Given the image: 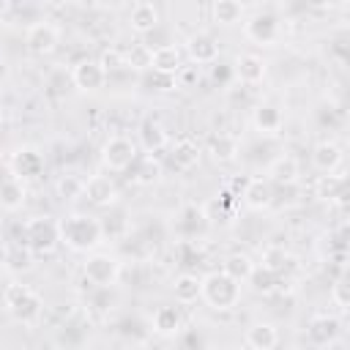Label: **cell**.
Segmentation results:
<instances>
[{"label": "cell", "mask_w": 350, "mask_h": 350, "mask_svg": "<svg viewBox=\"0 0 350 350\" xmlns=\"http://www.w3.org/2000/svg\"><path fill=\"white\" fill-rule=\"evenodd\" d=\"M57 227H60V241L74 252H93L104 241L98 219L88 213H68L63 221H57Z\"/></svg>", "instance_id": "obj_1"}, {"label": "cell", "mask_w": 350, "mask_h": 350, "mask_svg": "<svg viewBox=\"0 0 350 350\" xmlns=\"http://www.w3.org/2000/svg\"><path fill=\"white\" fill-rule=\"evenodd\" d=\"M3 309L22 325H33L41 320L44 314V298L27 287V284H19V282H8L5 287V298H3Z\"/></svg>", "instance_id": "obj_2"}, {"label": "cell", "mask_w": 350, "mask_h": 350, "mask_svg": "<svg viewBox=\"0 0 350 350\" xmlns=\"http://www.w3.org/2000/svg\"><path fill=\"white\" fill-rule=\"evenodd\" d=\"M200 298L216 312H230L241 301V282L230 279L221 271H211L200 279Z\"/></svg>", "instance_id": "obj_3"}, {"label": "cell", "mask_w": 350, "mask_h": 350, "mask_svg": "<svg viewBox=\"0 0 350 350\" xmlns=\"http://www.w3.org/2000/svg\"><path fill=\"white\" fill-rule=\"evenodd\" d=\"M33 254H49L60 243V227L52 216H33L22 224V241Z\"/></svg>", "instance_id": "obj_4"}, {"label": "cell", "mask_w": 350, "mask_h": 350, "mask_svg": "<svg viewBox=\"0 0 350 350\" xmlns=\"http://www.w3.org/2000/svg\"><path fill=\"white\" fill-rule=\"evenodd\" d=\"M243 36L257 46H273L282 36V19L271 8H257L254 14L243 16Z\"/></svg>", "instance_id": "obj_5"}, {"label": "cell", "mask_w": 350, "mask_h": 350, "mask_svg": "<svg viewBox=\"0 0 350 350\" xmlns=\"http://www.w3.org/2000/svg\"><path fill=\"white\" fill-rule=\"evenodd\" d=\"M120 271H123L120 260L115 254H107V252H93L82 262V276L93 287H112L120 279Z\"/></svg>", "instance_id": "obj_6"}, {"label": "cell", "mask_w": 350, "mask_h": 350, "mask_svg": "<svg viewBox=\"0 0 350 350\" xmlns=\"http://www.w3.org/2000/svg\"><path fill=\"white\" fill-rule=\"evenodd\" d=\"M137 156H139V145L126 134H112L101 148V161L112 172H126Z\"/></svg>", "instance_id": "obj_7"}, {"label": "cell", "mask_w": 350, "mask_h": 350, "mask_svg": "<svg viewBox=\"0 0 350 350\" xmlns=\"http://www.w3.org/2000/svg\"><path fill=\"white\" fill-rule=\"evenodd\" d=\"M44 167H46L44 153H41L38 148H33V145H22V148H16V150L8 156L11 178H16V180H22V183L41 178V175H44Z\"/></svg>", "instance_id": "obj_8"}, {"label": "cell", "mask_w": 350, "mask_h": 350, "mask_svg": "<svg viewBox=\"0 0 350 350\" xmlns=\"http://www.w3.org/2000/svg\"><path fill=\"white\" fill-rule=\"evenodd\" d=\"M60 44V30L49 22V19H38V22H30L27 30H25V46L33 52V55H52Z\"/></svg>", "instance_id": "obj_9"}, {"label": "cell", "mask_w": 350, "mask_h": 350, "mask_svg": "<svg viewBox=\"0 0 350 350\" xmlns=\"http://www.w3.org/2000/svg\"><path fill=\"white\" fill-rule=\"evenodd\" d=\"M107 71L101 68L98 60H90V57H82L71 66V85L82 93H98L104 85H107Z\"/></svg>", "instance_id": "obj_10"}, {"label": "cell", "mask_w": 350, "mask_h": 350, "mask_svg": "<svg viewBox=\"0 0 350 350\" xmlns=\"http://www.w3.org/2000/svg\"><path fill=\"white\" fill-rule=\"evenodd\" d=\"M172 227L180 235V241H197L208 230V213H205L202 205H183L175 213Z\"/></svg>", "instance_id": "obj_11"}, {"label": "cell", "mask_w": 350, "mask_h": 350, "mask_svg": "<svg viewBox=\"0 0 350 350\" xmlns=\"http://www.w3.org/2000/svg\"><path fill=\"white\" fill-rule=\"evenodd\" d=\"M82 197L96 208H112L118 205V186L109 175H90L82 186Z\"/></svg>", "instance_id": "obj_12"}, {"label": "cell", "mask_w": 350, "mask_h": 350, "mask_svg": "<svg viewBox=\"0 0 350 350\" xmlns=\"http://www.w3.org/2000/svg\"><path fill=\"white\" fill-rule=\"evenodd\" d=\"M265 71H268V63H265L260 55H254V52H243V55H238L235 63H232L235 79H238L241 85H246V88L260 85V82L265 79Z\"/></svg>", "instance_id": "obj_13"}, {"label": "cell", "mask_w": 350, "mask_h": 350, "mask_svg": "<svg viewBox=\"0 0 350 350\" xmlns=\"http://www.w3.org/2000/svg\"><path fill=\"white\" fill-rule=\"evenodd\" d=\"M252 126H254V131H260L262 137H273V134L282 131L284 115H282V109H279L276 104L260 101V104H254V109H252Z\"/></svg>", "instance_id": "obj_14"}, {"label": "cell", "mask_w": 350, "mask_h": 350, "mask_svg": "<svg viewBox=\"0 0 350 350\" xmlns=\"http://www.w3.org/2000/svg\"><path fill=\"white\" fill-rule=\"evenodd\" d=\"M241 200L252 211H265V208L273 205V183L268 178H260V175L257 178H249L246 186H243V191H241Z\"/></svg>", "instance_id": "obj_15"}, {"label": "cell", "mask_w": 350, "mask_h": 350, "mask_svg": "<svg viewBox=\"0 0 350 350\" xmlns=\"http://www.w3.org/2000/svg\"><path fill=\"white\" fill-rule=\"evenodd\" d=\"M339 331H342V323H339V317H334V314H314V317L306 323V339H309L312 345H317V347L331 345V342L339 336Z\"/></svg>", "instance_id": "obj_16"}, {"label": "cell", "mask_w": 350, "mask_h": 350, "mask_svg": "<svg viewBox=\"0 0 350 350\" xmlns=\"http://www.w3.org/2000/svg\"><path fill=\"white\" fill-rule=\"evenodd\" d=\"M186 55L200 66H211L219 60V41L211 33H194L186 41Z\"/></svg>", "instance_id": "obj_17"}, {"label": "cell", "mask_w": 350, "mask_h": 350, "mask_svg": "<svg viewBox=\"0 0 350 350\" xmlns=\"http://www.w3.org/2000/svg\"><path fill=\"white\" fill-rule=\"evenodd\" d=\"M180 68H183V52H180L178 44H159V46H153V55H150V71L178 77Z\"/></svg>", "instance_id": "obj_18"}, {"label": "cell", "mask_w": 350, "mask_h": 350, "mask_svg": "<svg viewBox=\"0 0 350 350\" xmlns=\"http://www.w3.org/2000/svg\"><path fill=\"white\" fill-rule=\"evenodd\" d=\"M180 328H183V314L178 306H172V304L156 306V312L150 317V331H156L159 336H175V334H180Z\"/></svg>", "instance_id": "obj_19"}, {"label": "cell", "mask_w": 350, "mask_h": 350, "mask_svg": "<svg viewBox=\"0 0 350 350\" xmlns=\"http://www.w3.org/2000/svg\"><path fill=\"white\" fill-rule=\"evenodd\" d=\"M159 22H161V14L153 3H134L131 11H129V27L139 36L153 33L159 27Z\"/></svg>", "instance_id": "obj_20"}, {"label": "cell", "mask_w": 350, "mask_h": 350, "mask_svg": "<svg viewBox=\"0 0 350 350\" xmlns=\"http://www.w3.org/2000/svg\"><path fill=\"white\" fill-rule=\"evenodd\" d=\"M126 172H129V178H131L134 183L150 186V183H159V178H161V164H159V159H156L153 153H139V156L134 159V164H131Z\"/></svg>", "instance_id": "obj_21"}, {"label": "cell", "mask_w": 350, "mask_h": 350, "mask_svg": "<svg viewBox=\"0 0 350 350\" xmlns=\"http://www.w3.org/2000/svg\"><path fill=\"white\" fill-rule=\"evenodd\" d=\"M208 153H211L213 161L230 164V161H235L238 153H241V139H238L235 134H227V131L213 134V137L208 139Z\"/></svg>", "instance_id": "obj_22"}, {"label": "cell", "mask_w": 350, "mask_h": 350, "mask_svg": "<svg viewBox=\"0 0 350 350\" xmlns=\"http://www.w3.org/2000/svg\"><path fill=\"white\" fill-rule=\"evenodd\" d=\"M200 156H202V150H200V145H197L191 137H180V139H175L172 148H170V161H172V167H175V170H183V172L191 170V167H197Z\"/></svg>", "instance_id": "obj_23"}, {"label": "cell", "mask_w": 350, "mask_h": 350, "mask_svg": "<svg viewBox=\"0 0 350 350\" xmlns=\"http://www.w3.org/2000/svg\"><path fill=\"white\" fill-rule=\"evenodd\" d=\"M298 175H301V164H298V159H293V156H276V159H271V164H268V180L273 183V186H284V183H298Z\"/></svg>", "instance_id": "obj_24"}, {"label": "cell", "mask_w": 350, "mask_h": 350, "mask_svg": "<svg viewBox=\"0 0 350 350\" xmlns=\"http://www.w3.org/2000/svg\"><path fill=\"white\" fill-rule=\"evenodd\" d=\"M243 342H246L249 350H273V347L279 345V334H276V328H273L271 323L257 320V323H252V325L246 328Z\"/></svg>", "instance_id": "obj_25"}, {"label": "cell", "mask_w": 350, "mask_h": 350, "mask_svg": "<svg viewBox=\"0 0 350 350\" xmlns=\"http://www.w3.org/2000/svg\"><path fill=\"white\" fill-rule=\"evenodd\" d=\"M312 164H314L323 175L339 170V164H342V148H339L334 139H320V142L312 148Z\"/></svg>", "instance_id": "obj_26"}, {"label": "cell", "mask_w": 350, "mask_h": 350, "mask_svg": "<svg viewBox=\"0 0 350 350\" xmlns=\"http://www.w3.org/2000/svg\"><path fill=\"white\" fill-rule=\"evenodd\" d=\"M98 224H101V235L104 238H126L129 235V230H131V221H129V211L126 208H120V205H112L101 219H98Z\"/></svg>", "instance_id": "obj_27"}, {"label": "cell", "mask_w": 350, "mask_h": 350, "mask_svg": "<svg viewBox=\"0 0 350 350\" xmlns=\"http://www.w3.org/2000/svg\"><path fill=\"white\" fill-rule=\"evenodd\" d=\"M167 142H170L167 129H164L159 120H145V123L139 126L137 145H139V148H145V153H156V150H161Z\"/></svg>", "instance_id": "obj_28"}, {"label": "cell", "mask_w": 350, "mask_h": 350, "mask_svg": "<svg viewBox=\"0 0 350 350\" xmlns=\"http://www.w3.org/2000/svg\"><path fill=\"white\" fill-rule=\"evenodd\" d=\"M33 252L25 246V243H11L3 249V265L5 271L11 273H22V271H30L33 268Z\"/></svg>", "instance_id": "obj_29"}, {"label": "cell", "mask_w": 350, "mask_h": 350, "mask_svg": "<svg viewBox=\"0 0 350 350\" xmlns=\"http://www.w3.org/2000/svg\"><path fill=\"white\" fill-rule=\"evenodd\" d=\"M25 197H27V186L16 178H5L0 183V208L3 211H19L25 205Z\"/></svg>", "instance_id": "obj_30"}, {"label": "cell", "mask_w": 350, "mask_h": 350, "mask_svg": "<svg viewBox=\"0 0 350 350\" xmlns=\"http://www.w3.org/2000/svg\"><path fill=\"white\" fill-rule=\"evenodd\" d=\"M211 16H213L216 25H238V22H243L246 8L235 0H213L211 3Z\"/></svg>", "instance_id": "obj_31"}, {"label": "cell", "mask_w": 350, "mask_h": 350, "mask_svg": "<svg viewBox=\"0 0 350 350\" xmlns=\"http://www.w3.org/2000/svg\"><path fill=\"white\" fill-rule=\"evenodd\" d=\"M252 271H254V260H252L246 252H232V254H227L224 262H221V273H227V276L235 279V282H246Z\"/></svg>", "instance_id": "obj_32"}, {"label": "cell", "mask_w": 350, "mask_h": 350, "mask_svg": "<svg viewBox=\"0 0 350 350\" xmlns=\"http://www.w3.org/2000/svg\"><path fill=\"white\" fill-rule=\"evenodd\" d=\"M172 295H175L178 304H191V301H197V298H200V276L191 273V271L178 273L175 282H172Z\"/></svg>", "instance_id": "obj_33"}, {"label": "cell", "mask_w": 350, "mask_h": 350, "mask_svg": "<svg viewBox=\"0 0 350 350\" xmlns=\"http://www.w3.org/2000/svg\"><path fill=\"white\" fill-rule=\"evenodd\" d=\"M345 186H347V180H345V175H334V172H328V175H320L317 180H314V197L317 200H342L345 197Z\"/></svg>", "instance_id": "obj_34"}, {"label": "cell", "mask_w": 350, "mask_h": 350, "mask_svg": "<svg viewBox=\"0 0 350 350\" xmlns=\"http://www.w3.org/2000/svg\"><path fill=\"white\" fill-rule=\"evenodd\" d=\"M249 287L254 290V293H260V295H271V293H276L279 290V284H282V276L279 273H273V271H268L265 265H254V271L249 273Z\"/></svg>", "instance_id": "obj_35"}, {"label": "cell", "mask_w": 350, "mask_h": 350, "mask_svg": "<svg viewBox=\"0 0 350 350\" xmlns=\"http://www.w3.org/2000/svg\"><path fill=\"white\" fill-rule=\"evenodd\" d=\"M290 262H295V260H293V254H290L284 246H276V243H271V246L262 252V265H265L268 271L279 273V276H284V271L290 268Z\"/></svg>", "instance_id": "obj_36"}, {"label": "cell", "mask_w": 350, "mask_h": 350, "mask_svg": "<svg viewBox=\"0 0 350 350\" xmlns=\"http://www.w3.org/2000/svg\"><path fill=\"white\" fill-rule=\"evenodd\" d=\"M98 63H101V68L107 71V77L120 74V71H129V63H126V49H120V46H107V49L101 52Z\"/></svg>", "instance_id": "obj_37"}, {"label": "cell", "mask_w": 350, "mask_h": 350, "mask_svg": "<svg viewBox=\"0 0 350 350\" xmlns=\"http://www.w3.org/2000/svg\"><path fill=\"white\" fill-rule=\"evenodd\" d=\"M150 55H153V49L148 44H134L126 49V63H129V68L145 74V71H150Z\"/></svg>", "instance_id": "obj_38"}, {"label": "cell", "mask_w": 350, "mask_h": 350, "mask_svg": "<svg viewBox=\"0 0 350 350\" xmlns=\"http://www.w3.org/2000/svg\"><path fill=\"white\" fill-rule=\"evenodd\" d=\"M139 82L148 88V90H156V93H170L178 88V77L172 74H159V71H145L139 77Z\"/></svg>", "instance_id": "obj_39"}, {"label": "cell", "mask_w": 350, "mask_h": 350, "mask_svg": "<svg viewBox=\"0 0 350 350\" xmlns=\"http://www.w3.org/2000/svg\"><path fill=\"white\" fill-rule=\"evenodd\" d=\"M115 328H118V334H120L123 339H131V342H142V339L148 336V331H150L139 317H123Z\"/></svg>", "instance_id": "obj_40"}, {"label": "cell", "mask_w": 350, "mask_h": 350, "mask_svg": "<svg viewBox=\"0 0 350 350\" xmlns=\"http://www.w3.org/2000/svg\"><path fill=\"white\" fill-rule=\"evenodd\" d=\"M71 82V74H66L63 68H55L49 77H46V96H52V98H60V96H66V85Z\"/></svg>", "instance_id": "obj_41"}, {"label": "cell", "mask_w": 350, "mask_h": 350, "mask_svg": "<svg viewBox=\"0 0 350 350\" xmlns=\"http://www.w3.org/2000/svg\"><path fill=\"white\" fill-rule=\"evenodd\" d=\"M82 186H85V180H79L77 175H63V178L57 180V197H60V200L82 197Z\"/></svg>", "instance_id": "obj_42"}, {"label": "cell", "mask_w": 350, "mask_h": 350, "mask_svg": "<svg viewBox=\"0 0 350 350\" xmlns=\"http://www.w3.org/2000/svg\"><path fill=\"white\" fill-rule=\"evenodd\" d=\"M317 123H320L323 129L339 126V123H342V109L334 107V104H320V109H317Z\"/></svg>", "instance_id": "obj_43"}, {"label": "cell", "mask_w": 350, "mask_h": 350, "mask_svg": "<svg viewBox=\"0 0 350 350\" xmlns=\"http://www.w3.org/2000/svg\"><path fill=\"white\" fill-rule=\"evenodd\" d=\"M273 202H284L287 208L298 202V183H284V186H273Z\"/></svg>", "instance_id": "obj_44"}, {"label": "cell", "mask_w": 350, "mask_h": 350, "mask_svg": "<svg viewBox=\"0 0 350 350\" xmlns=\"http://www.w3.org/2000/svg\"><path fill=\"white\" fill-rule=\"evenodd\" d=\"M98 293L90 298V304H93V309L96 312H107V309H112V304H115V293H112V287H96Z\"/></svg>", "instance_id": "obj_45"}, {"label": "cell", "mask_w": 350, "mask_h": 350, "mask_svg": "<svg viewBox=\"0 0 350 350\" xmlns=\"http://www.w3.org/2000/svg\"><path fill=\"white\" fill-rule=\"evenodd\" d=\"M331 301H334L339 309H345V306H347V301H350V298H347V279H345V273L331 284Z\"/></svg>", "instance_id": "obj_46"}, {"label": "cell", "mask_w": 350, "mask_h": 350, "mask_svg": "<svg viewBox=\"0 0 350 350\" xmlns=\"http://www.w3.org/2000/svg\"><path fill=\"white\" fill-rule=\"evenodd\" d=\"M8 14H11V5H8V3H3V0H0V22H3V19H5V16H8Z\"/></svg>", "instance_id": "obj_47"}, {"label": "cell", "mask_w": 350, "mask_h": 350, "mask_svg": "<svg viewBox=\"0 0 350 350\" xmlns=\"http://www.w3.org/2000/svg\"><path fill=\"white\" fill-rule=\"evenodd\" d=\"M5 287H8V282L0 276V306H3V298H5Z\"/></svg>", "instance_id": "obj_48"}, {"label": "cell", "mask_w": 350, "mask_h": 350, "mask_svg": "<svg viewBox=\"0 0 350 350\" xmlns=\"http://www.w3.org/2000/svg\"><path fill=\"white\" fill-rule=\"evenodd\" d=\"M14 350H19V347H14Z\"/></svg>", "instance_id": "obj_49"}]
</instances>
